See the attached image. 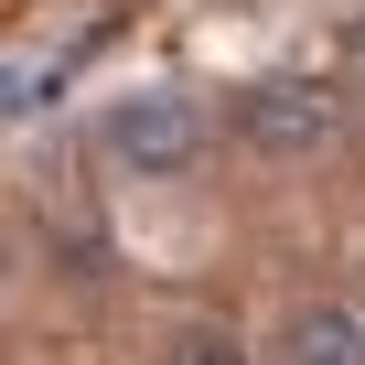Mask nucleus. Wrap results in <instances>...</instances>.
<instances>
[{
  "instance_id": "1",
  "label": "nucleus",
  "mask_w": 365,
  "mask_h": 365,
  "mask_svg": "<svg viewBox=\"0 0 365 365\" xmlns=\"http://www.w3.org/2000/svg\"><path fill=\"white\" fill-rule=\"evenodd\" d=\"M108 150L129 172H194L205 161V108L182 97V86H140V97L108 108Z\"/></svg>"
},
{
  "instance_id": "2",
  "label": "nucleus",
  "mask_w": 365,
  "mask_h": 365,
  "mask_svg": "<svg viewBox=\"0 0 365 365\" xmlns=\"http://www.w3.org/2000/svg\"><path fill=\"white\" fill-rule=\"evenodd\" d=\"M237 129H247L258 150L301 161V150H322V140H333V97H322V86H301V76H279V86H247V97H237Z\"/></svg>"
},
{
  "instance_id": "3",
  "label": "nucleus",
  "mask_w": 365,
  "mask_h": 365,
  "mask_svg": "<svg viewBox=\"0 0 365 365\" xmlns=\"http://www.w3.org/2000/svg\"><path fill=\"white\" fill-rule=\"evenodd\" d=\"M290 365H365V312L312 301V312L290 322Z\"/></svg>"
},
{
  "instance_id": "4",
  "label": "nucleus",
  "mask_w": 365,
  "mask_h": 365,
  "mask_svg": "<svg viewBox=\"0 0 365 365\" xmlns=\"http://www.w3.org/2000/svg\"><path fill=\"white\" fill-rule=\"evenodd\" d=\"M194 365H237V344H194Z\"/></svg>"
}]
</instances>
